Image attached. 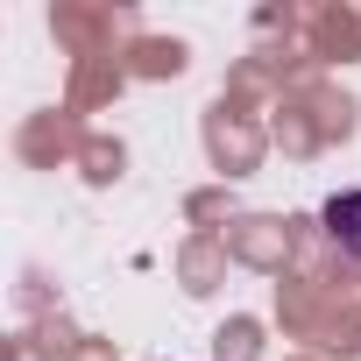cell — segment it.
<instances>
[{"mask_svg": "<svg viewBox=\"0 0 361 361\" xmlns=\"http://www.w3.org/2000/svg\"><path fill=\"white\" fill-rule=\"evenodd\" d=\"M326 241L340 248V255H354L361 262V192H340V199H326Z\"/></svg>", "mask_w": 361, "mask_h": 361, "instance_id": "1", "label": "cell"}]
</instances>
